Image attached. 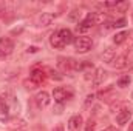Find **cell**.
I'll return each mask as SVG.
<instances>
[{
	"label": "cell",
	"mask_w": 133,
	"mask_h": 131,
	"mask_svg": "<svg viewBox=\"0 0 133 131\" xmlns=\"http://www.w3.org/2000/svg\"><path fill=\"white\" fill-rule=\"evenodd\" d=\"M57 60H59V62H57V66H59L64 72H74V71H79L81 63L76 62V60L71 59V57H59Z\"/></svg>",
	"instance_id": "cell-1"
},
{
	"label": "cell",
	"mask_w": 133,
	"mask_h": 131,
	"mask_svg": "<svg viewBox=\"0 0 133 131\" xmlns=\"http://www.w3.org/2000/svg\"><path fill=\"white\" fill-rule=\"evenodd\" d=\"M91 46H93V42H91V39L87 37V35H79L77 39H74V48H76V51H77L79 54L88 53V51L91 49Z\"/></svg>",
	"instance_id": "cell-2"
},
{
	"label": "cell",
	"mask_w": 133,
	"mask_h": 131,
	"mask_svg": "<svg viewBox=\"0 0 133 131\" xmlns=\"http://www.w3.org/2000/svg\"><path fill=\"white\" fill-rule=\"evenodd\" d=\"M53 97H54V102L64 103V102H66V100H70L73 97V91L68 90V88H64V86H59V88H56L53 91Z\"/></svg>",
	"instance_id": "cell-3"
},
{
	"label": "cell",
	"mask_w": 133,
	"mask_h": 131,
	"mask_svg": "<svg viewBox=\"0 0 133 131\" xmlns=\"http://www.w3.org/2000/svg\"><path fill=\"white\" fill-rule=\"evenodd\" d=\"M14 49V43L9 37H0V59L8 57Z\"/></svg>",
	"instance_id": "cell-4"
},
{
	"label": "cell",
	"mask_w": 133,
	"mask_h": 131,
	"mask_svg": "<svg viewBox=\"0 0 133 131\" xmlns=\"http://www.w3.org/2000/svg\"><path fill=\"white\" fill-rule=\"evenodd\" d=\"M130 63V57H129V54L127 53H124V54H119V56H116L108 65L111 66V68H116V69H122V68H125V66H129Z\"/></svg>",
	"instance_id": "cell-5"
},
{
	"label": "cell",
	"mask_w": 133,
	"mask_h": 131,
	"mask_svg": "<svg viewBox=\"0 0 133 131\" xmlns=\"http://www.w3.org/2000/svg\"><path fill=\"white\" fill-rule=\"evenodd\" d=\"M50 94L46 93V91H39L36 96H34V102H36V105H37V108L39 110H43V108H46L48 105H50Z\"/></svg>",
	"instance_id": "cell-6"
},
{
	"label": "cell",
	"mask_w": 133,
	"mask_h": 131,
	"mask_svg": "<svg viewBox=\"0 0 133 131\" xmlns=\"http://www.w3.org/2000/svg\"><path fill=\"white\" fill-rule=\"evenodd\" d=\"M130 119H132V111H130L129 108H122V110L116 114V123H118L119 127L127 125V123L130 122Z\"/></svg>",
	"instance_id": "cell-7"
},
{
	"label": "cell",
	"mask_w": 133,
	"mask_h": 131,
	"mask_svg": "<svg viewBox=\"0 0 133 131\" xmlns=\"http://www.w3.org/2000/svg\"><path fill=\"white\" fill-rule=\"evenodd\" d=\"M30 79H31L33 85H42L46 80V72L43 69H33L30 74Z\"/></svg>",
	"instance_id": "cell-8"
},
{
	"label": "cell",
	"mask_w": 133,
	"mask_h": 131,
	"mask_svg": "<svg viewBox=\"0 0 133 131\" xmlns=\"http://www.w3.org/2000/svg\"><path fill=\"white\" fill-rule=\"evenodd\" d=\"M81 127H82V117L79 114L71 116L70 120H68V130L70 131H79Z\"/></svg>",
	"instance_id": "cell-9"
},
{
	"label": "cell",
	"mask_w": 133,
	"mask_h": 131,
	"mask_svg": "<svg viewBox=\"0 0 133 131\" xmlns=\"http://www.w3.org/2000/svg\"><path fill=\"white\" fill-rule=\"evenodd\" d=\"M57 34H59V37H61V40L64 42V45H65V46L74 42V35H73V33H71L70 30H66V28L59 30V31H57Z\"/></svg>",
	"instance_id": "cell-10"
},
{
	"label": "cell",
	"mask_w": 133,
	"mask_h": 131,
	"mask_svg": "<svg viewBox=\"0 0 133 131\" xmlns=\"http://www.w3.org/2000/svg\"><path fill=\"white\" fill-rule=\"evenodd\" d=\"M105 71L102 69V68H96L95 69V72H93V79H91V83H93V86H99L101 83L104 82V79H105Z\"/></svg>",
	"instance_id": "cell-11"
},
{
	"label": "cell",
	"mask_w": 133,
	"mask_h": 131,
	"mask_svg": "<svg viewBox=\"0 0 133 131\" xmlns=\"http://www.w3.org/2000/svg\"><path fill=\"white\" fill-rule=\"evenodd\" d=\"M54 14H51V12H42V16L39 17V25L40 26H48L53 20H54Z\"/></svg>",
	"instance_id": "cell-12"
},
{
	"label": "cell",
	"mask_w": 133,
	"mask_h": 131,
	"mask_svg": "<svg viewBox=\"0 0 133 131\" xmlns=\"http://www.w3.org/2000/svg\"><path fill=\"white\" fill-rule=\"evenodd\" d=\"M91 26H95V25H93V22H91L88 17H85L82 22H79V23H77L76 30H77V33H85V31H88Z\"/></svg>",
	"instance_id": "cell-13"
},
{
	"label": "cell",
	"mask_w": 133,
	"mask_h": 131,
	"mask_svg": "<svg viewBox=\"0 0 133 131\" xmlns=\"http://www.w3.org/2000/svg\"><path fill=\"white\" fill-rule=\"evenodd\" d=\"M50 43H51V46L53 48H56V49H62L65 45H64V42L61 40V37H59V34L57 33H53L51 34V37H50Z\"/></svg>",
	"instance_id": "cell-14"
},
{
	"label": "cell",
	"mask_w": 133,
	"mask_h": 131,
	"mask_svg": "<svg viewBox=\"0 0 133 131\" xmlns=\"http://www.w3.org/2000/svg\"><path fill=\"white\" fill-rule=\"evenodd\" d=\"M91 22H93V25H98V23H102L104 20H105V14H102V12H90L88 16H87Z\"/></svg>",
	"instance_id": "cell-15"
},
{
	"label": "cell",
	"mask_w": 133,
	"mask_h": 131,
	"mask_svg": "<svg viewBox=\"0 0 133 131\" xmlns=\"http://www.w3.org/2000/svg\"><path fill=\"white\" fill-rule=\"evenodd\" d=\"M127 35H129V33H127V31L116 33L115 35H113V43H115V45H121V43H124V42L127 40Z\"/></svg>",
	"instance_id": "cell-16"
},
{
	"label": "cell",
	"mask_w": 133,
	"mask_h": 131,
	"mask_svg": "<svg viewBox=\"0 0 133 131\" xmlns=\"http://www.w3.org/2000/svg\"><path fill=\"white\" fill-rule=\"evenodd\" d=\"M115 57H116V51H115V48H111V46H110V48H107V49H105V53L102 54V59H104L107 63H110Z\"/></svg>",
	"instance_id": "cell-17"
},
{
	"label": "cell",
	"mask_w": 133,
	"mask_h": 131,
	"mask_svg": "<svg viewBox=\"0 0 133 131\" xmlns=\"http://www.w3.org/2000/svg\"><path fill=\"white\" fill-rule=\"evenodd\" d=\"M125 23H127V22H125V19L122 17V19H118V20H115L113 23H108V26H107V28H108V30H111V28H122Z\"/></svg>",
	"instance_id": "cell-18"
},
{
	"label": "cell",
	"mask_w": 133,
	"mask_h": 131,
	"mask_svg": "<svg viewBox=\"0 0 133 131\" xmlns=\"http://www.w3.org/2000/svg\"><path fill=\"white\" fill-rule=\"evenodd\" d=\"M130 82H132L130 76H122V77H119V80H118V86L125 88V86H129V85H130Z\"/></svg>",
	"instance_id": "cell-19"
},
{
	"label": "cell",
	"mask_w": 133,
	"mask_h": 131,
	"mask_svg": "<svg viewBox=\"0 0 133 131\" xmlns=\"http://www.w3.org/2000/svg\"><path fill=\"white\" fill-rule=\"evenodd\" d=\"M129 2H118L116 3V6H115V9L116 11H119V12H124V11H127L129 9Z\"/></svg>",
	"instance_id": "cell-20"
},
{
	"label": "cell",
	"mask_w": 133,
	"mask_h": 131,
	"mask_svg": "<svg viewBox=\"0 0 133 131\" xmlns=\"http://www.w3.org/2000/svg\"><path fill=\"white\" fill-rule=\"evenodd\" d=\"M95 128H96V120L90 117L85 123V131H95Z\"/></svg>",
	"instance_id": "cell-21"
},
{
	"label": "cell",
	"mask_w": 133,
	"mask_h": 131,
	"mask_svg": "<svg viewBox=\"0 0 133 131\" xmlns=\"http://www.w3.org/2000/svg\"><path fill=\"white\" fill-rule=\"evenodd\" d=\"M8 113V105L3 99L0 97V114H6Z\"/></svg>",
	"instance_id": "cell-22"
},
{
	"label": "cell",
	"mask_w": 133,
	"mask_h": 131,
	"mask_svg": "<svg viewBox=\"0 0 133 131\" xmlns=\"http://www.w3.org/2000/svg\"><path fill=\"white\" fill-rule=\"evenodd\" d=\"M127 40H129V48H133V31H130V33H129V35H127Z\"/></svg>",
	"instance_id": "cell-23"
},
{
	"label": "cell",
	"mask_w": 133,
	"mask_h": 131,
	"mask_svg": "<svg viewBox=\"0 0 133 131\" xmlns=\"http://www.w3.org/2000/svg\"><path fill=\"white\" fill-rule=\"evenodd\" d=\"M79 14H81V12H79V11H76V9H74V11H73V12H71V14H70V19H71V20H76V19H77V16H79Z\"/></svg>",
	"instance_id": "cell-24"
},
{
	"label": "cell",
	"mask_w": 133,
	"mask_h": 131,
	"mask_svg": "<svg viewBox=\"0 0 133 131\" xmlns=\"http://www.w3.org/2000/svg\"><path fill=\"white\" fill-rule=\"evenodd\" d=\"M93 99H95V94H88L87 96V100H85V105H90L93 102Z\"/></svg>",
	"instance_id": "cell-25"
},
{
	"label": "cell",
	"mask_w": 133,
	"mask_h": 131,
	"mask_svg": "<svg viewBox=\"0 0 133 131\" xmlns=\"http://www.w3.org/2000/svg\"><path fill=\"white\" fill-rule=\"evenodd\" d=\"M101 131H119V130H116L115 127H105L104 130H101Z\"/></svg>",
	"instance_id": "cell-26"
},
{
	"label": "cell",
	"mask_w": 133,
	"mask_h": 131,
	"mask_svg": "<svg viewBox=\"0 0 133 131\" xmlns=\"http://www.w3.org/2000/svg\"><path fill=\"white\" fill-rule=\"evenodd\" d=\"M53 131H65V130H64V127H61V125H59V127H56Z\"/></svg>",
	"instance_id": "cell-27"
},
{
	"label": "cell",
	"mask_w": 133,
	"mask_h": 131,
	"mask_svg": "<svg viewBox=\"0 0 133 131\" xmlns=\"http://www.w3.org/2000/svg\"><path fill=\"white\" fill-rule=\"evenodd\" d=\"M129 131H133V122L130 123V127H129Z\"/></svg>",
	"instance_id": "cell-28"
},
{
	"label": "cell",
	"mask_w": 133,
	"mask_h": 131,
	"mask_svg": "<svg viewBox=\"0 0 133 131\" xmlns=\"http://www.w3.org/2000/svg\"><path fill=\"white\" fill-rule=\"evenodd\" d=\"M132 17H133V12H132Z\"/></svg>",
	"instance_id": "cell-29"
}]
</instances>
